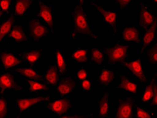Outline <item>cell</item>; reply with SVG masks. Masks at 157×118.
<instances>
[{
    "label": "cell",
    "instance_id": "cell-1",
    "mask_svg": "<svg viewBox=\"0 0 157 118\" xmlns=\"http://www.w3.org/2000/svg\"><path fill=\"white\" fill-rule=\"evenodd\" d=\"M86 2V0H79L70 13L72 30L70 33V40L73 43L82 36L91 39L101 38L90 25L89 14L84 7Z\"/></svg>",
    "mask_w": 157,
    "mask_h": 118
},
{
    "label": "cell",
    "instance_id": "cell-2",
    "mask_svg": "<svg viewBox=\"0 0 157 118\" xmlns=\"http://www.w3.org/2000/svg\"><path fill=\"white\" fill-rule=\"evenodd\" d=\"M103 50L106 56L105 67L122 66L128 60L130 56V45L129 43L118 40L110 47L102 44Z\"/></svg>",
    "mask_w": 157,
    "mask_h": 118
},
{
    "label": "cell",
    "instance_id": "cell-3",
    "mask_svg": "<svg viewBox=\"0 0 157 118\" xmlns=\"http://www.w3.org/2000/svg\"><path fill=\"white\" fill-rule=\"evenodd\" d=\"M89 5L96 11L100 16L104 24L108 28L110 34L117 37L119 33V19L120 13L113 9L105 7L104 5L98 4L91 0Z\"/></svg>",
    "mask_w": 157,
    "mask_h": 118
},
{
    "label": "cell",
    "instance_id": "cell-4",
    "mask_svg": "<svg viewBox=\"0 0 157 118\" xmlns=\"http://www.w3.org/2000/svg\"><path fill=\"white\" fill-rule=\"evenodd\" d=\"M51 99L48 94H29L26 97L15 98V102L18 113L22 115L25 112L36 106L49 102Z\"/></svg>",
    "mask_w": 157,
    "mask_h": 118
},
{
    "label": "cell",
    "instance_id": "cell-5",
    "mask_svg": "<svg viewBox=\"0 0 157 118\" xmlns=\"http://www.w3.org/2000/svg\"><path fill=\"white\" fill-rule=\"evenodd\" d=\"M28 29L29 37L34 42H39L48 35H53L49 27L34 15L29 19Z\"/></svg>",
    "mask_w": 157,
    "mask_h": 118
},
{
    "label": "cell",
    "instance_id": "cell-6",
    "mask_svg": "<svg viewBox=\"0 0 157 118\" xmlns=\"http://www.w3.org/2000/svg\"><path fill=\"white\" fill-rule=\"evenodd\" d=\"M43 107L47 111L59 117L68 113L70 109L74 108V104L69 96H59L53 98L51 101L44 104Z\"/></svg>",
    "mask_w": 157,
    "mask_h": 118
},
{
    "label": "cell",
    "instance_id": "cell-7",
    "mask_svg": "<svg viewBox=\"0 0 157 118\" xmlns=\"http://www.w3.org/2000/svg\"><path fill=\"white\" fill-rule=\"evenodd\" d=\"M137 103L134 96H128L118 98L114 110V118H134V110Z\"/></svg>",
    "mask_w": 157,
    "mask_h": 118
},
{
    "label": "cell",
    "instance_id": "cell-8",
    "mask_svg": "<svg viewBox=\"0 0 157 118\" xmlns=\"http://www.w3.org/2000/svg\"><path fill=\"white\" fill-rule=\"evenodd\" d=\"M8 92H24V86L22 83L16 80L15 75L8 71L0 72V92L1 96Z\"/></svg>",
    "mask_w": 157,
    "mask_h": 118
},
{
    "label": "cell",
    "instance_id": "cell-9",
    "mask_svg": "<svg viewBox=\"0 0 157 118\" xmlns=\"http://www.w3.org/2000/svg\"><path fill=\"white\" fill-rule=\"evenodd\" d=\"M122 66L132 75L140 84L145 85L148 82L149 78L147 76L141 57L138 56L135 59L128 60L123 64Z\"/></svg>",
    "mask_w": 157,
    "mask_h": 118
},
{
    "label": "cell",
    "instance_id": "cell-10",
    "mask_svg": "<svg viewBox=\"0 0 157 118\" xmlns=\"http://www.w3.org/2000/svg\"><path fill=\"white\" fill-rule=\"evenodd\" d=\"M36 4L38 6L39 10L35 13L34 16L47 24L53 33L54 16L55 12L53 5L47 4L41 0L36 1Z\"/></svg>",
    "mask_w": 157,
    "mask_h": 118
},
{
    "label": "cell",
    "instance_id": "cell-11",
    "mask_svg": "<svg viewBox=\"0 0 157 118\" xmlns=\"http://www.w3.org/2000/svg\"><path fill=\"white\" fill-rule=\"evenodd\" d=\"M117 88L123 91L128 96H134L139 92V85L128 76L117 73L116 80Z\"/></svg>",
    "mask_w": 157,
    "mask_h": 118
},
{
    "label": "cell",
    "instance_id": "cell-12",
    "mask_svg": "<svg viewBox=\"0 0 157 118\" xmlns=\"http://www.w3.org/2000/svg\"><path fill=\"white\" fill-rule=\"evenodd\" d=\"M157 37V11L153 23L142 35L141 42L139 47L138 56L142 57L146 53L148 48L153 43Z\"/></svg>",
    "mask_w": 157,
    "mask_h": 118
},
{
    "label": "cell",
    "instance_id": "cell-13",
    "mask_svg": "<svg viewBox=\"0 0 157 118\" xmlns=\"http://www.w3.org/2000/svg\"><path fill=\"white\" fill-rule=\"evenodd\" d=\"M138 13L139 17V26L143 32H145L153 23L156 13L154 14L151 11L148 4L142 0L138 4Z\"/></svg>",
    "mask_w": 157,
    "mask_h": 118
},
{
    "label": "cell",
    "instance_id": "cell-14",
    "mask_svg": "<svg viewBox=\"0 0 157 118\" xmlns=\"http://www.w3.org/2000/svg\"><path fill=\"white\" fill-rule=\"evenodd\" d=\"M15 53L18 58L27 64V66L32 67H34L38 65L44 56V52L41 48L24 51H15Z\"/></svg>",
    "mask_w": 157,
    "mask_h": 118
},
{
    "label": "cell",
    "instance_id": "cell-15",
    "mask_svg": "<svg viewBox=\"0 0 157 118\" xmlns=\"http://www.w3.org/2000/svg\"><path fill=\"white\" fill-rule=\"evenodd\" d=\"M77 87L75 79L72 76L60 77L55 87V92L59 96H68L73 93Z\"/></svg>",
    "mask_w": 157,
    "mask_h": 118
},
{
    "label": "cell",
    "instance_id": "cell-16",
    "mask_svg": "<svg viewBox=\"0 0 157 118\" xmlns=\"http://www.w3.org/2000/svg\"><path fill=\"white\" fill-rule=\"evenodd\" d=\"M24 61L17 57L15 51L4 50L0 55V65L6 71L23 65Z\"/></svg>",
    "mask_w": 157,
    "mask_h": 118
},
{
    "label": "cell",
    "instance_id": "cell-17",
    "mask_svg": "<svg viewBox=\"0 0 157 118\" xmlns=\"http://www.w3.org/2000/svg\"><path fill=\"white\" fill-rule=\"evenodd\" d=\"M118 71L109 67H102L97 74L96 82L101 88H107L116 80Z\"/></svg>",
    "mask_w": 157,
    "mask_h": 118
},
{
    "label": "cell",
    "instance_id": "cell-18",
    "mask_svg": "<svg viewBox=\"0 0 157 118\" xmlns=\"http://www.w3.org/2000/svg\"><path fill=\"white\" fill-rule=\"evenodd\" d=\"M15 75H19L22 79L44 81L43 75L34 67L21 66L10 70Z\"/></svg>",
    "mask_w": 157,
    "mask_h": 118
},
{
    "label": "cell",
    "instance_id": "cell-19",
    "mask_svg": "<svg viewBox=\"0 0 157 118\" xmlns=\"http://www.w3.org/2000/svg\"><path fill=\"white\" fill-rule=\"evenodd\" d=\"M97 115L98 118H109L111 113V104L108 91L101 93L97 98Z\"/></svg>",
    "mask_w": 157,
    "mask_h": 118
},
{
    "label": "cell",
    "instance_id": "cell-20",
    "mask_svg": "<svg viewBox=\"0 0 157 118\" xmlns=\"http://www.w3.org/2000/svg\"><path fill=\"white\" fill-rule=\"evenodd\" d=\"M141 38L140 29L136 27L129 25L121 29V40L122 42L127 43H135L140 45Z\"/></svg>",
    "mask_w": 157,
    "mask_h": 118
},
{
    "label": "cell",
    "instance_id": "cell-21",
    "mask_svg": "<svg viewBox=\"0 0 157 118\" xmlns=\"http://www.w3.org/2000/svg\"><path fill=\"white\" fill-rule=\"evenodd\" d=\"M43 76L44 81L50 87H56L59 81L60 76L55 63L47 64Z\"/></svg>",
    "mask_w": 157,
    "mask_h": 118
},
{
    "label": "cell",
    "instance_id": "cell-22",
    "mask_svg": "<svg viewBox=\"0 0 157 118\" xmlns=\"http://www.w3.org/2000/svg\"><path fill=\"white\" fill-rule=\"evenodd\" d=\"M13 42L20 43H29L31 42L28 33H27L25 31L24 27L21 24H15L10 33L7 37Z\"/></svg>",
    "mask_w": 157,
    "mask_h": 118
},
{
    "label": "cell",
    "instance_id": "cell-23",
    "mask_svg": "<svg viewBox=\"0 0 157 118\" xmlns=\"http://www.w3.org/2000/svg\"><path fill=\"white\" fill-rule=\"evenodd\" d=\"M34 4H36V1L34 0L15 1L13 4L12 14L15 16L24 18Z\"/></svg>",
    "mask_w": 157,
    "mask_h": 118
},
{
    "label": "cell",
    "instance_id": "cell-24",
    "mask_svg": "<svg viewBox=\"0 0 157 118\" xmlns=\"http://www.w3.org/2000/svg\"><path fill=\"white\" fill-rule=\"evenodd\" d=\"M89 64L96 66L105 67L106 56L102 49L99 47H92L90 49Z\"/></svg>",
    "mask_w": 157,
    "mask_h": 118
},
{
    "label": "cell",
    "instance_id": "cell-25",
    "mask_svg": "<svg viewBox=\"0 0 157 118\" xmlns=\"http://www.w3.org/2000/svg\"><path fill=\"white\" fill-rule=\"evenodd\" d=\"M90 49L88 47H75L70 53L71 60L78 65L89 64Z\"/></svg>",
    "mask_w": 157,
    "mask_h": 118
},
{
    "label": "cell",
    "instance_id": "cell-26",
    "mask_svg": "<svg viewBox=\"0 0 157 118\" xmlns=\"http://www.w3.org/2000/svg\"><path fill=\"white\" fill-rule=\"evenodd\" d=\"M157 72H154L152 76L149 78L140 96V102L144 104L148 105L152 99L154 94V86L157 80Z\"/></svg>",
    "mask_w": 157,
    "mask_h": 118
},
{
    "label": "cell",
    "instance_id": "cell-27",
    "mask_svg": "<svg viewBox=\"0 0 157 118\" xmlns=\"http://www.w3.org/2000/svg\"><path fill=\"white\" fill-rule=\"evenodd\" d=\"M27 84V92L30 94H42L50 91V87L44 81L23 79Z\"/></svg>",
    "mask_w": 157,
    "mask_h": 118
},
{
    "label": "cell",
    "instance_id": "cell-28",
    "mask_svg": "<svg viewBox=\"0 0 157 118\" xmlns=\"http://www.w3.org/2000/svg\"><path fill=\"white\" fill-rule=\"evenodd\" d=\"M55 64L57 66L60 77L65 76L68 74V65L66 61V57L63 50L59 48H56L54 49Z\"/></svg>",
    "mask_w": 157,
    "mask_h": 118
},
{
    "label": "cell",
    "instance_id": "cell-29",
    "mask_svg": "<svg viewBox=\"0 0 157 118\" xmlns=\"http://www.w3.org/2000/svg\"><path fill=\"white\" fill-rule=\"evenodd\" d=\"M15 16L12 13L9 17L1 22L0 25V43H3L4 40L7 38L10 32L15 25Z\"/></svg>",
    "mask_w": 157,
    "mask_h": 118
},
{
    "label": "cell",
    "instance_id": "cell-30",
    "mask_svg": "<svg viewBox=\"0 0 157 118\" xmlns=\"http://www.w3.org/2000/svg\"><path fill=\"white\" fill-rule=\"evenodd\" d=\"M11 0H1L0 1V21L1 22L9 17L12 13L13 4Z\"/></svg>",
    "mask_w": 157,
    "mask_h": 118
},
{
    "label": "cell",
    "instance_id": "cell-31",
    "mask_svg": "<svg viewBox=\"0 0 157 118\" xmlns=\"http://www.w3.org/2000/svg\"><path fill=\"white\" fill-rule=\"evenodd\" d=\"M147 60L150 65H157V37L146 51Z\"/></svg>",
    "mask_w": 157,
    "mask_h": 118
},
{
    "label": "cell",
    "instance_id": "cell-32",
    "mask_svg": "<svg viewBox=\"0 0 157 118\" xmlns=\"http://www.w3.org/2000/svg\"><path fill=\"white\" fill-rule=\"evenodd\" d=\"M73 76L78 82L91 78L92 77L91 71L84 65L79 66L75 72Z\"/></svg>",
    "mask_w": 157,
    "mask_h": 118
},
{
    "label": "cell",
    "instance_id": "cell-33",
    "mask_svg": "<svg viewBox=\"0 0 157 118\" xmlns=\"http://www.w3.org/2000/svg\"><path fill=\"white\" fill-rule=\"evenodd\" d=\"M155 113H153L147 108L141 106L137 103L134 110V118H154Z\"/></svg>",
    "mask_w": 157,
    "mask_h": 118
},
{
    "label": "cell",
    "instance_id": "cell-34",
    "mask_svg": "<svg viewBox=\"0 0 157 118\" xmlns=\"http://www.w3.org/2000/svg\"><path fill=\"white\" fill-rule=\"evenodd\" d=\"M78 85L79 89L85 93H90L94 88V83L91 78L78 82Z\"/></svg>",
    "mask_w": 157,
    "mask_h": 118
},
{
    "label": "cell",
    "instance_id": "cell-35",
    "mask_svg": "<svg viewBox=\"0 0 157 118\" xmlns=\"http://www.w3.org/2000/svg\"><path fill=\"white\" fill-rule=\"evenodd\" d=\"M7 99L3 96L0 98V118H7L9 109Z\"/></svg>",
    "mask_w": 157,
    "mask_h": 118
},
{
    "label": "cell",
    "instance_id": "cell-36",
    "mask_svg": "<svg viewBox=\"0 0 157 118\" xmlns=\"http://www.w3.org/2000/svg\"><path fill=\"white\" fill-rule=\"evenodd\" d=\"M133 0H117L115 1V4L117 5V11L120 13L123 11L125 10L133 4Z\"/></svg>",
    "mask_w": 157,
    "mask_h": 118
},
{
    "label": "cell",
    "instance_id": "cell-37",
    "mask_svg": "<svg viewBox=\"0 0 157 118\" xmlns=\"http://www.w3.org/2000/svg\"><path fill=\"white\" fill-rule=\"evenodd\" d=\"M90 114L67 113L59 116L58 118H87Z\"/></svg>",
    "mask_w": 157,
    "mask_h": 118
},
{
    "label": "cell",
    "instance_id": "cell-38",
    "mask_svg": "<svg viewBox=\"0 0 157 118\" xmlns=\"http://www.w3.org/2000/svg\"><path fill=\"white\" fill-rule=\"evenodd\" d=\"M148 106L152 108H155L157 109V81L155 82L154 86V94L152 99L150 102Z\"/></svg>",
    "mask_w": 157,
    "mask_h": 118
},
{
    "label": "cell",
    "instance_id": "cell-39",
    "mask_svg": "<svg viewBox=\"0 0 157 118\" xmlns=\"http://www.w3.org/2000/svg\"><path fill=\"white\" fill-rule=\"evenodd\" d=\"M87 118H97V116H95L94 114V112L92 111L89 114V116H88Z\"/></svg>",
    "mask_w": 157,
    "mask_h": 118
},
{
    "label": "cell",
    "instance_id": "cell-40",
    "mask_svg": "<svg viewBox=\"0 0 157 118\" xmlns=\"http://www.w3.org/2000/svg\"><path fill=\"white\" fill-rule=\"evenodd\" d=\"M22 115L18 113H17V115H16V117H15V118H21V117Z\"/></svg>",
    "mask_w": 157,
    "mask_h": 118
},
{
    "label": "cell",
    "instance_id": "cell-41",
    "mask_svg": "<svg viewBox=\"0 0 157 118\" xmlns=\"http://www.w3.org/2000/svg\"><path fill=\"white\" fill-rule=\"evenodd\" d=\"M153 4H157V0L152 1L151 2V5H153Z\"/></svg>",
    "mask_w": 157,
    "mask_h": 118
},
{
    "label": "cell",
    "instance_id": "cell-42",
    "mask_svg": "<svg viewBox=\"0 0 157 118\" xmlns=\"http://www.w3.org/2000/svg\"><path fill=\"white\" fill-rule=\"evenodd\" d=\"M154 118H157V112L155 113V116H154Z\"/></svg>",
    "mask_w": 157,
    "mask_h": 118
},
{
    "label": "cell",
    "instance_id": "cell-43",
    "mask_svg": "<svg viewBox=\"0 0 157 118\" xmlns=\"http://www.w3.org/2000/svg\"></svg>",
    "mask_w": 157,
    "mask_h": 118
}]
</instances>
